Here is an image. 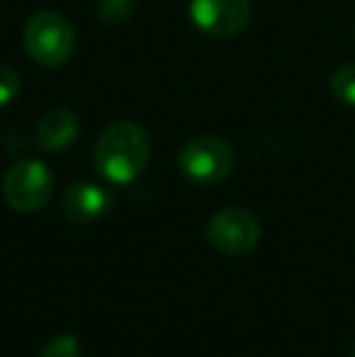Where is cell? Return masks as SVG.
I'll use <instances>...</instances> for the list:
<instances>
[{"mask_svg": "<svg viewBox=\"0 0 355 357\" xmlns=\"http://www.w3.org/2000/svg\"><path fill=\"white\" fill-rule=\"evenodd\" d=\"M178 165L185 178L199 185H217L232 175L236 153L232 144L219 137H197L180 151Z\"/></svg>", "mask_w": 355, "mask_h": 357, "instance_id": "3", "label": "cell"}, {"mask_svg": "<svg viewBox=\"0 0 355 357\" xmlns=\"http://www.w3.org/2000/svg\"><path fill=\"white\" fill-rule=\"evenodd\" d=\"M351 357H355V345H353V353H351Z\"/></svg>", "mask_w": 355, "mask_h": 357, "instance_id": "13", "label": "cell"}, {"mask_svg": "<svg viewBox=\"0 0 355 357\" xmlns=\"http://www.w3.org/2000/svg\"><path fill=\"white\" fill-rule=\"evenodd\" d=\"M331 93L336 95L338 102L355 107V63L341 66L331 78Z\"/></svg>", "mask_w": 355, "mask_h": 357, "instance_id": "10", "label": "cell"}, {"mask_svg": "<svg viewBox=\"0 0 355 357\" xmlns=\"http://www.w3.org/2000/svg\"><path fill=\"white\" fill-rule=\"evenodd\" d=\"M78 117L71 109H52L37 124V144L39 149L56 153L68 149L78 139Z\"/></svg>", "mask_w": 355, "mask_h": 357, "instance_id": "8", "label": "cell"}, {"mask_svg": "<svg viewBox=\"0 0 355 357\" xmlns=\"http://www.w3.org/2000/svg\"><path fill=\"white\" fill-rule=\"evenodd\" d=\"M20 95V75L10 66L0 63V107L10 105Z\"/></svg>", "mask_w": 355, "mask_h": 357, "instance_id": "12", "label": "cell"}, {"mask_svg": "<svg viewBox=\"0 0 355 357\" xmlns=\"http://www.w3.org/2000/svg\"><path fill=\"white\" fill-rule=\"evenodd\" d=\"M253 17L251 0H192L190 20L195 27L214 39L241 34Z\"/></svg>", "mask_w": 355, "mask_h": 357, "instance_id": "6", "label": "cell"}, {"mask_svg": "<svg viewBox=\"0 0 355 357\" xmlns=\"http://www.w3.org/2000/svg\"><path fill=\"white\" fill-rule=\"evenodd\" d=\"M24 49L42 66H63L76 49V32L63 15L39 10L24 24Z\"/></svg>", "mask_w": 355, "mask_h": 357, "instance_id": "2", "label": "cell"}, {"mask_svg": "<svg viewBox=\"0 0 355 357\" xmlns=\"http://www.w3.org/2000/svg\"><path fill=\"white\" fill-rule=\"evenodd\" d=\"M137 10V0H100L98 17L105 24H124Z\"/></svg>", "mask_w": 355, "mask_h": 357, "instance_id": "9", "label": "cell"}, {"mask_svg": "<svg viewBox=\"0 0 355 357\" xmlns=\"http://www.w3.org/2000/svg\"><path fill=\"white\" fill-rule=\"evenodd\" d=\"M151 142L137 122H114L98 137L93 149L95 168L114 185H129L146 170Z\"/></svg>", "mask_w": 355, "mask_h": 357, "instance_id": "1", "label": "cell"}, {"mask_svg": "<svg viewBox=\"0 0 355 357\" xmlns=\"http://www.w3.org/2000/svg\"><path fill=\"white\" fill-rule=\"evenodd\" d=\"M207 238L224 255H248L261 241V224L246 209H222L209 219Z\"/></svg>", "mask_w": 355, "mask_h": 357, "instance_id": "5", "label": "cell"}, {"mask_svg": "<svg viewBox=\"0 0 355 357\" xmlns=\"http://www.w3.org/2000/svg\"><path fill=\"white\" fill-rule=\"evenodd\" d=\"M63 212L73 221H95L105 216L112 207L109 192L95 183H76L63 192Z\"/></svg>", "mask_w": 355, "mask_h": 357, "instance_id": "7", "label": "cell"}, {"mask_svg": "<svg viewBox=\"0 0 355 357\" xmlns=\"http://www.w3.org/2000/svg\"><path fill=\"white\" fill-rule=\"evenodd\" d=\"M39 357H81V345L76 335H54L42 348Z\"/></svg>", "mask_w": 355, "mask_h": 357, "instance_id": "11", "label": "cell"}, {"mask_svg": "<svg viewBox=\"0 0 355 357\" xmlns=\"http://www.w3.org/2000/svg\"><path fill=\"white\" fill-rule=\"evenodd\" d=\"M5 202L15 212L32 214L47 207L54 195V175L39 160H20L8 170L3 180Z\"/></svg>", "mask_w": 355, "mask_h": 357, "instance_id": "4", "label": "cell"}]
</instances>
